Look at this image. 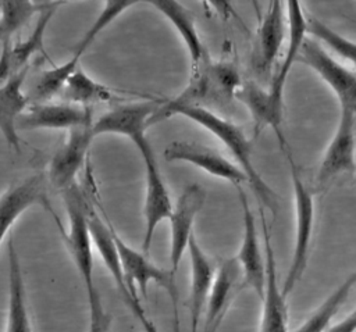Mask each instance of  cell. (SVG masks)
Segmentation results:
<instances>
[{
	"label": "cell",
	"mask_w": 356,
	"mask_h": 332,
	"mask_svg": "<svg viewBox=\"0 0 356 332\" xmlns=\"http://www.w3.org/2000/svg\"><path fill=\"white\" fill-rule=\"evenodd\" d=\"M241 85V75L232 63L211 61L209 57H204L197 65L191 68V78L186 86L175 97L161 101L147 125L150 128L163 122L178 107L196 106L207 108L211 104H227L235 99Z\"/></svg>",
	"instance_id": "6da1fadb"
},
{
	"label": "cell",
	"mask_w": 356,
	"mask_h": 332,
	"mask_svg": "<svg viewBox=\"0 0 356 332\" xmlns=\"http://www.w3.org/2000/svg\"><path fill=\"white\" fill-rule=\"evenodd\" d=\"M174 115L185 117L197 125L203 126L211 132L224 146L228 149L231 156L235 158L236 165L245 172L248 183L257 196V199L268 208L273 214V218H277L280 204L278 194L271 189V186L263 179L260 172L253 164L252 160V140L246 136L242 128L220 115L213 113L206 107L186 106L174 108L170 114V118Z\"/></svg>",
	"instance_id": "7a4b0ae2"
},
{
	"label": "cell",
	"mask_w": 356,
	"mask_h": 332,
	"mask_svg": "<svg viewBox=\"0 0 356 332\" xmlns=\"http://www.w3.org/2000/svg\"><path fill=\"white\" fill-rule=\"evenodd\" d=\"M286 160L291 168V179L293 188V201H295V242H293V251L291 265L284 279V285L281 292L285 297L293 290L298 282L302 279L303 272L307 267L312 238H313V228H314V199L310 189L302 181L300 172L298 165L295 164L289 146H285Z\"/></svg>",
	"instance_id": "3957f363"
},
{
	"label": "cell",
	"mask_w": 356,
	"mask_h": 332,
	"mask_svg": "<svg viewBox=\"0 0 356 332\" xmlns=\"http://www.w3.org/2000/svg\"><path fill=\"white\" fill-rule=\"evenodd\" d=\"M61 193L70 224L68 232H63L64 242L82 279L86 290V297H90L97 292V289L93 279V244L88 225L89 201L86 200L83 192L79 189L76 182L64 189Z\"/></svg>",
	"instance_id": "277c9868"
},
{
	"label": "cell",
	"mask_w": 356,
	"mask_h": 332,
	"mask_svg": "<svg viewBox=\"0 0 356 332\" xmlns=\"http://www.w3.org/2000/svg\"><path fill=\"white\" fill-rule=\"evenodd\" d=\"M113 236L118 253V260L121 264V269L127 282L129 292L138 297L135 286H138L139 292L146 296L147 286L150 282L161 286L170 296L174 314H178V288L175 283V274L170 269H164L154 263H152L147 254L132 249L127 244L122 238L113 228Z\"/></svg>",
	"instance_id": "5b68a950"
},
{
	"label": "cell",
	"mask_w": 356,
	"mask_h": 332,
	"mask_svg": "<svg viewBox=\"0 0 356 332\" xmlns=\"http://www.w3.org/2000/svg\"><path fill=\"white\" fill-rule=\"evenodd\" d=\"M295 63L312 68L334 92L339 107H355L356 103V74L353 67L337 61L330 53L313 39H305Z\"/></svg>",
	"instance_id": "8992f818"
},
{
	"label": "cell",
	"mask_w": 356,
	"mask_h": 332,
	"mask_svg": "<svg viewBox=\"0 0 356 332\" xmlns=\"http://www.w3.org/2000/svg\"><path fill=\"white\" fill-rule=\"evenodd\" d=\"M356 147V107H339V118L331 142L318 165L316 181L320 186L341 174L355 172Z\"/></svg>",
	"instance_id": "52a82bcc"
},
{
	"label": "cell",
	"mask_w": 356,
	"mask_h": 332,
	"mask_svg": "<svg viewBox=\"0 0 356 332\" xmlns=\"http://www.w3.org/2000/svg\"><path fill=\"white\" fill-rule=\"evenodd\" d=\"M138 151L143 160L145 165V203H143V239H142V253L149 254L153 236L157 225L170 217L172 211V201L168 193V189L161 176L153 147L150 142L139 147Z\"/></svg>",
	"instance_id": "ba28073f"
},
{
	"label": "cell",
	"mask_w": 356,
	"mask_h": 332,
	"mask_svg": "<svg viewBox=\"0 0 356 332\" xmlns=\"http://www.w3.org/2000/svg\"><path fill=\"white\" fill-rule=\"evenodd\" d=\"M92 124L93 118L90 117L83 124L71 128L65 142L51 157L47 178L50 185L60 192L75 183L78 172L85 165L92 140L95 139Z\"/></svg>",
	"instance_id": "9c48e42d"
},
{
	"label": "cell",
	"mask_w": 356,
	"mask_h": 332,
	"mask_svg": "<svg viewBox=\"0 0 356 332\" xmlns=\"http://www.w3.org/2000/svg\"><path fill=\"white\" fill-rule=\"evenodd\" d=\"M160 104L161 101L157 100H143L117 106L93 121V135L95 138L106 133L121 135L132 140L135 147L139 149L149 142L146 138L147 122Z\"/></svg>",
	"instance_id": "30bf717a"
},
{
	"label": "cell",
	"mask_w": 356,
	"mask_h": 332,
	"mask_svg": "<svg viewBox=\"0 0 356 332\" xmlns=\"http://www.w3.org/2000/svg\"><path fill=\"white\" fill-rule=\"evenodd\" d=\"M243 288L242 271L235 257L225 258L216 268L214 279L204 306L203 332H217L227 311Z\"/></svg>",
	"instance_id": "8fae6325"
},
{
	"label": "cell",
	"mask_w": 356,
	"mask_h": 332,
	"mask_svg": "<svg viewBox=\"0 0 356 332\" xmlns=\"http://www.w3.org/2000/svg\"><path fill=\"white\" fill-rule=\"evenodd\" d=\"M239 203L242 208V221H243V235L238 256L235 257L241 265L243 286L250 288L254 294L261 299L266 283V264L264 254L260 249L256 219L250 208L248 197L241 186H238Z\"/></svg>",
	"instance_id": "7c38bea8"
},
{
	"label": "cell",
	"mask_w": 356,
	"mask_h": 332,
	"mask_svg": "<svg viewBox=\"0 0 356 332\" xmlns=\"http://www.w3.org/2000/svg\"><path fill=\"white\" fill-rule=\"evenodd\" d=\"M164 158L170 163H189L216 178L228 181L236 188L241 186V183L248 182L245 172L236 165V163L229 161L217 150L195 142L170 143L164 150Z\"/></svg>",
	"instance_id": "4fadbf2b"
},
{
	"label": "cell",
	"mask_w": 356,
	"mask_h": 332,
	"mask_svg": "<svg viewBox=\"0 0 356 332\" xmlns=\"http://www.w3.org/2000/svg\"><path fill=\"white\" fill-rule=\"evenodd\" d=\"M206 200V190L197 185L191 183L185 186L177 203L172 204V211L168 217L171 246H170V263L171 271L175 274L181 258L188 247V240L193 233V224L197 213L202 210Z\"/></svg>",
	"instance_id": "5bb4252c"
},
{
	"label": "cell",
	"mask_w": 356,
	"mask_h": 332,
	"mask_svg": "<svg viewBox=\"0 0 356 332\" xmlns=\"http://www.w3.org/2000/svg\"><path fill=\"white\" fill-rule=\"evenodd\" d=\"M33 206H42L51 211L46 179L42 174L25 178L0 194V246L15 221Z\"/></svg>",
	"instance_id": "9a60e30c"
},
{
	"label": "cell",
	"mask_w": 356,
	"mask_h": 332,
	"mask_svg": "<svg viewBox=\"0 0 356 332\" xmlns=\"http://www.w3.org/2000/svg\"><path fill=\"white\" fill-rule=\"evenodd\" d=\"M263 242H264V264H266V283L261 296L263 311L260 332H288V307L286 297L282 294L277 282L275 254L271 244L270 233L267 231L266 218L261 213Z\"/></svg>",
	"instance_id": "2e32d148"
},
{
	"label": "cell",
	"mask_w": 356,
	"mask_h": 332,
	"mask_svg": "<svg viewBox=\"0 0 356 332\" xmlns=\"http://www.w3.org/2000/svg\"><path fill=\"white\" fill-rule=\"evenodd\" d=\"M286 21L284 0H270L267 11L261 14L256 36L253 65L259 74H270L285 39Z\"/></svg>",
	"instance_id": "e0dca14e"
},
{
	"label": "cell",
	"mask_w": 356,
	"mask_h": 332,
	"mask_svg": "<svg viewBox=\"0 0 356 332\" xmlns=\"http://www.w3.org/2000/svg\"><path fill=\"white\" fill-rule=\"evenodd\" d=\"M93 107H82L71 103L39 101L19 115L17 121L18 131L33 129H67L83 124L93 117Z\"/></svg>",
	"instance_id": "ac0fdd59"
},
{
	"label": "cell",
	"mask_w": 356,
	"mask_h": 332,
	"mask_svg": "<svg viewBox=\"0 0 356 332\" xmlns=\"http://www.w3.org/2000/svg\"><path fill=\"white\" fill-rule=\"evenodd\" d=\"M88 225H89L92 244L100 253V257H102L104 265L107 267L108 272L111 274L125 304L135 314L138 310L142 308V303L136 296H134L129 292V289L127 286V282H125V278H124V274L121 269V264L118 260L114 236H113V225L108 222V219L104 222L90 203L88 206Z\"/></svg>",
	"instance_id": "d6986e66"
},
{
	"label": "cell",
	"mask_w": 356,
	"mask_h": 332,
	"mask_svg": "<svg viewBox=\"0 0 356 332\" xmlns=\"http://www.w3.org/2000/svg\"><path fill=\"white\" fill-rule=\"evenodd\" d=\"M31 64L14 71L0 83V133L7 146L19 153V136L17 121L28 107V96L24 93V83Z\"/></svg>",
	"instance_id": "ffe728a7"
},
{
	"label": "cell",
	"mask_w": 356,
	"mask_h": 332,
	"mask_svg": "<svg viewBox=\"0 0 356 332\" xmlns=\"http://www.w3.org/2000/svg\"><path fill=\"white\" fill-rule=\"evenodd\" d=\"M235 99L243 103V106L249 110L254 122V135L261 132L266 126H270L275 132L281 149L288 146L281 131L282 107L275 104L268 89H263L259 83L253 81H246L242 82V85L236 90Z\"/></svg>",
	"instance_id": "44dd1931"
},
{
	"label": "cell",
	"mask_w": 356,
	"mask_h": 332,
	"mask_svg": "<svg viewBox=\"0 0 356 332\" xmlns=\"http://www.w3.org/2000/svg\"><path fill=\"white\" fill-rule=\"evenodd\" d=\"M285 7V21L288 26V50L286 54L278 67L274 78L271 79V85L268 88V92L280 107H282V99H284V88L288 78V74L296 60L298 51L306 39V13L302 7L300 0H284Z\"/></svg>",
	"instance_id": "7402d4cb"
},
{
	"label": "cell",
	"mask_w": 356,
	"mask_h": 332,
	"mask_svg": "<svg viewBox=\"0 0 356 332\" xmlns=\"http://www.w3.org/2000/svg\"><path fill=\"white\" fill-rule=\"evenodd\" d=\"M8 254V300L4 332H33L21 261L13 236L7 243Z\"/></svg>",
	"instance_id": "603a6c76"
},
{
	"label": "cell",
	"mask_w": 356,
	"mask_h": 332,
	"mask_svg": "<svg viewBox=\"0 0 356 332\" xmlns=\"http://www.w3.org/2000/svg\"><path fill=\"white\" fill-rule=\"evenodd\" d=\"M189 258H191V296H189V317L191 332L199 331L200 317L203 314L206 300L214 279L216 267L204 254L196 236L192 233L188 240Z\"/></svg>",
	"instance_id": "cb8c5ba5"
},
{
	"label": "cell",
	"mask_w": 356,
	"mask_h": 332,
	"mask_svg": "<svg viewBox=\"0 0 356 332\" xmlns=\"http://www.w3.org/2000/svg\"><path fill=\"white\" fill-rule=\"evenodd\" d=\"M142 3L153 6L165 19L170 21L189 53L192 67L197 65L204 57H207L206 49L196 29L193 15L179 0H142Z\"/></svg>",
	"instance_id": "d4e9b609"
},
{
	"label": "cell",
	"mask_w": 356,
	"mask_h": 332,
	"mask_svg": "<svg viewBox=\"0 0 356 332\" xmlns=\"http://www.w3.org/2000/svg\"><path fill=\"white\" fill-rule=\"evenodd\" d=\"M61 1H53L47 6H43L40 8V14L36 19V24L31 33L18 42L10 43V63L13 71H17L25 65L29 64V60L36 54V53H44L43 42H44V33L46 29L56 14L58 6Z\"/></svg>",
	"instance_id": "484cf974"
},
{
	"label": "cell",
	"mask_w": 356,
	"mask_h": 332,
	"mask_svg": "<svg viewBox=\"0 0 356 332\" xmlns=\"http://www.w3.org/2000/svg\"><path fill=\"white\" fill-rule=\"evenodd\" d=\"M60 93L67 103L82 107H93L96 103H107L115 99L113 89L90 78L81 65L70 75Z\"/></svg>",
	"instance_id": "4316f807"
},
{
	"label": "cell",
	"mask_w": 356,
	"mask_h": 332,
	"mask_svg": "<svg viewBox=\"0 0 356 332\" xmlns=\"http://www.w3.org/2000/svg\"><path fill=\"white\" fill-rule=\"evenodd\" d=\"M356 283V274H350L293 332H325L331 319L348 300Z\"/></svg>",
	"instance_id": "83f0119b"
},
{
	"label": "cell",
	"mask_w": 356,
	"mask_h": 332,
	"mask_svg": "<svg viewBox=\"0 0 356 332\" xmlns=\"http://www.w3.org/2000/svg\"><path fill=\"white\" fill-rule=\"evenodd\" d=\"M40 8L33 0H0V43L11 42Z\"/></svg>",
	"instance_id": "f1b7e54d"
},
{
	"label": "cell",
	"mask_w": 356,
	"mask_h": 332,
	"mask_svg": "<svg viewBox=\"0 0 356 332\" xmlns=\"http://www.w3.org/2000/svg\"><path fill=\"white\" fill-rule=\"evenodd\" d=\"M142 3V0H103V7L95 21L90 24V26L85 31L79 42L75 44L74 53L79 57L92 46V43L96 40V38L111 24L114 22L124 11L131 8L132 6H136Z\"/></svg>",
	"instance_id": "f546056e"
},
{
	"label": "cell",
	"mask_w": 356,
	"mask_h": 332,
	"mask_svg": "<svg viewBox=\"0 0 356 332\" xmlns=\"http://www.w3.org/2000/svg\"><path fill=\"white\" fill-rule=\"evenodd\" d=\"M79 56L72 54L71 58L65 63L43 71L33 88V97L38 101H47L56 94H58L63 90L70 75L79 65Z\"/></svg>",
	"instance_id": "4dcf8cb0"
},
{
	"label": "cell",
	"mask_w": 356,
	"mask_h": 332,
	"mask_svg": "<svg viewBox=\"0 0 356 332\" xmlns=\"http://www.w3.org/2000/svg\"><path fill=\"white\" fill-rule=\"evenodd\" d=\"M306 33H310L317 43H324L339 57L355 64V42L346 39L341 33L335 32L331 26L317 19L316 17L306 14Z\"/></svg>",
	"instance_id": "1f68e13d"
},
{
	"label": "cell",
	"mask_w": 356,
	"mask_h": 332,
	"mask_svg": "<svg viewBox=\"0 0 356 332\" xmlns=\"http://www.w3.org/2000/svg\"><path fill=\"white\" fill-rule=\"evenodd\" d=\"M89 304V331L88 332H111L113 317L104 308L100 293L96 292L88 297Z\"/></svg>",
	"instance_id": "d6a6232c"
},
{
	"label": "cell",
	"mask_w": 356,
	"mask_h": 332,
	"mask_svg": "<svg viewBox=\"0 0 356 332\" xmlns=\"http://www.w3.org/2000/svg\"><path fill=\"white\" fill-rule=\"evenodd\" d=\"M204 1L209 3V4L214 8V11H216L222 19H225V21H228V19H235L245 31H248L246 24H243L242 18L238 15V13H236V10H235V7H234V4H232L231 0H204Z\"/></svg>",
	"instance_id": "836d02e7"
},
{
	"label": "cell",
	"mask_w": 356,
	"mask_h": 332,
	"mask_svg": "<svg viewBox=\"0 0 356 332\" xmlns=\"http://www.w3.org/2000/svg\"><path fill=\"white\" fill-rule=\"evenodd\" d=\"M355 329H356V314H355V311H352L342 321L337 322L335 325L328 326L325 329V332H355Z\"/></svg>",
	"instance_id": "e575fe53"
},
{
	"label": "cell",
	"mask_w": 356,
	"mask_h": 332,
	"mask_svg": "<svg viewBox=\"0 0 356 332\" xmlns=\"http://www.w3.org/2000/svg\"><path fill=\"white\" fill-rule=\"evenodd\" d=\"M135 315H136V317H138V319L140 321V325H142L143 332H159V331H157V328H156V325L153 324V321H152V319H149V318H147V315L145 314L143 307H142L140 310H138V311L135 313Z\"/></svg>",
	"instance_id": "d590c367"
},
{
	"label": "cell",
	"mask_w": 356,
	"mask_h": 332,
	"mask_svg": "<svg viewBox=\"0 0 356 332\" xmlns=\"http://www.w3.org/2000/svg\"><path fill=\"white\" fill-rule=\"evenodd\" d=\"M249 1H250L252 7H253V10H254V14H256L257 21H260L261 14H263V11H261V6H260V1H259V0H249Z\"/></svg>",
	"instance_id": "8d00e7d4"
},
{
	"label": "cell",
	"mask_w": 356,
	"mask_h": 332,
	"mask_svg": "<svg viewBox=\"0 0 356 332\" xmlns=\"http://www.w3.org/2000/svg\"><path fill=\"white\" fill-rule=\"evenodd\" d=\"M172 331H174V332H181V326H179L178 314H174V324H172Z\"/></svg>",
	"instance_id": "74e56055"
},
{
	"label": "cell",
	"mask_w": 356,
	"mask_h": 332,
	"mask_svg": "<svg viewBox=\"0 0 356 332\" xmlns=\"http://www.w3.org/2000/svg\"><path fill=\"white\" fill-rule=\"evenodd\" d=\"M57 1H61V3H63V1H64V0H57Z\"/></svg>",
	"instance_id": "f35d334b"
}]
</instances>
